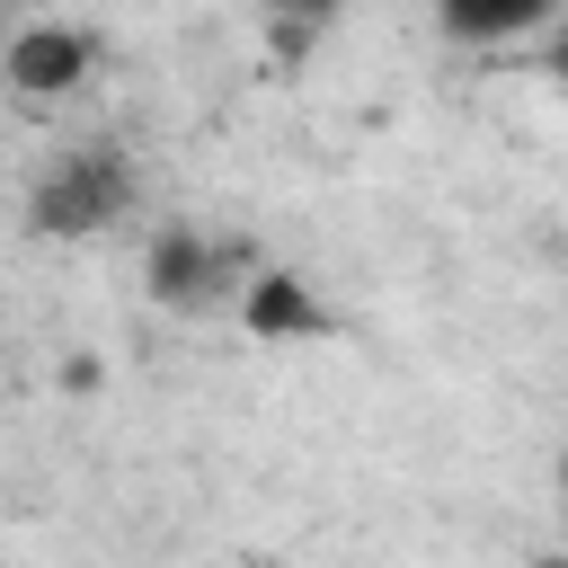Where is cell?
<instances>
[{"label":"cell","instance_id":"obj_1","mask_svg":"<svg viewBox=\"0 0 568 568\" xmlns=\"http://www.w3.org/2000/svg\"><path fill=\"white\" fill-rule=\"evenodd\" d=\"M115 213H133V160L124 142H62L44 178L27 186V231L36 240H89Z\"/></svg>","mask_w":568,"mask_h":568},{"label":"cell","instance_id":"obj_4","mask_svg":"<svg viewBox=\"0 0 568 568\" xmlns=\"http://www.w3.org/2000/svg\"><path fill=\"white\" fill-rule=\"evenodd\" d=\"M240 328H248L257 346H311V337H337V311L311 293V275L266 266V275L240 293Z\"/></svg>","mask_w":568,"mask_h":568},{"label":"cell","instance_id":"obj_3","mask_svg":"<svg viewBox=\"0 0 568 568\" xmlns=\"http://www.w3.org/2000/svg\"><path fill=\"white\" fill-rule=\"evenodd\" d=\"M0 71H9L18 98H71V89L98 71V36L71 27V18H27V27L9 36Z\"/></svg>","mask_w":568,"mask_h":568},{"label":"cell","instance_id":"obj_2","mask_svg":"<svg viewBox=\"0 0 568 568\" xmlns=\"http://www.w3.org/2000/svg\"><path fill=\"white\" fill-rule=\"evenodd\" d=\"M257 275H266V266H257L248 240H213V231H195V222H160L151 248H142V293H151L160 311H178V320L222 311V302L248 293Z\"/></svg>","mask_w":568,"mask_h":568},{"label":"cell","instance_id":"obj_6","mask_svg":"<svg viewBox=\"0 0 568 568\" xmlns=\"http://www.w3.org/2000/svg\"><path fill=\"white\" fill-rule=\"evenodd\" d=\"M550 71H559V80H568V36H559V44H550Z\"/></svg>","mask_w":568,"mask_h":568},{"label":"cell","instance_id":"obj_7","mask_svg":"<svg viewBox=\"0 0 568 568\" xmlns=\"http://www.w3.org/2000/svg\"><path fill=\"white\" fill-rule=\"evenodd\" d=\"M532 568H568V559H532Z\"/></svg>","mask_w":568,"mask_h":568},{"label":"cell","instance_id":"obj_5","mask_svg":"<svg viewBox=\"0 0 568 568\" xmlns=\"http://www.w3.org/2000/svg\"><path fill=\"white\" fill-rule=\"evenodd\" d=\"M550 9L541 0H453V9H435V27L444 36H462V44H506V36H524V27H541Z\"/></svg>","mask_w":568,"mask_h":568}]
</instances>
